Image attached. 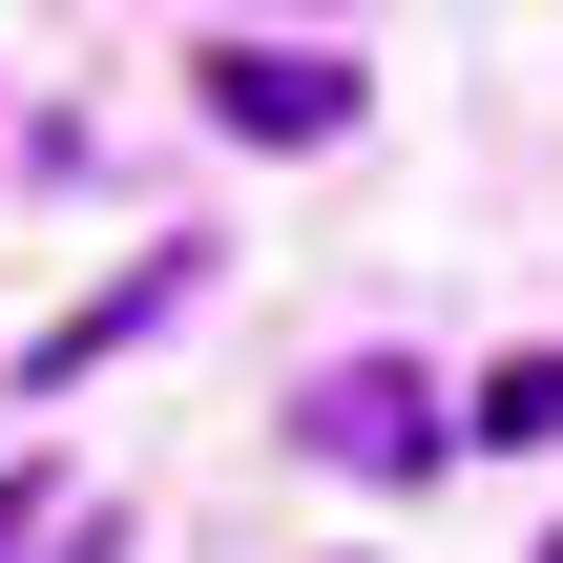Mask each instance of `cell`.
Returning <instances> with one entry per match:
<instances>
[{
    "instance_id": "6da1fadb",
    "label": "cell",
    "mask_w": 563,
    "mask_h": 563,
    "mask_svg": "<svg viewBox=\"0 0 563 563\" xmlns=\"http://www.w3.org/2000/svg\"><path fill=\"white\" fill-rule=\"evenodd\" d=\"M292 439H313L334 481H439V460H460V418H439V397H418L397 355H355V376H313V397H292Z\"/></svg>"
},
{
    "instance_id": "7a4b0ae2",
    "label": "cell",
    "mask_w": 563,
    "mask_h": 563,
    "mask_svg": "<svg viewBox=\"0 0 563 563\" xmlns=\"http://www.w3.org/2000/svg\"><path fill=\"white\" fill-rule=\"evenodd\" d=\"M209 125H230V146H334V125H355V63H313V42H230V63H209Z\"/></svg>"
},
{
    "instance_id": "277c9868",
    "label": "cell",
    "mask_w": 563,
    "mask_h": 563,
    "mask_svg": "<svg viewBox=\"0 0 563 563\" xmlns=\"http://www.w3.org/2000/svg\"><path fill=\"white\" fill-rule=\"evenodd\" d=\"M167 292H188V251H167V272H125V292H84V313H63V334H42V376H84V355H125V334H146V313H167Z\"/></svg>"
},
{
    "instance_id": "3957f363",
    "label": "cell",
    "mask_w": 563,
    "mask_h": 563,
    "mask_svg": "<svg viewBox=\"0 0 563 563\" xmlns=\"http://www.w3.org/2000/svg\"><path fill=\"white\" fill-rule=\"evenodd\" d=\"M460 439H501V460H543V439H563V334H543V355H501V376L460 397Z\"/></svg>"
}]
</instances>
